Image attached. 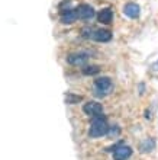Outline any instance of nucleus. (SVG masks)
Listing matches in <instances>:
<instances>
[{
    "label": "nucleus",
    "instance_id": "nucleus-1",
    "mask_svg": "<svg viewBox=\"0 0 158 160\" xmlns=\"http://www.w3.org/2000/svg\"><path fill=\"white\" fill-rule=\"evenodd\" d=\"M109 132V125H108V121L102 115H97L94 117L92 121V125H90V131H89V135L96 138V137H102V135L108 134Z\"/></svg>",
    "mask_w": 158,
    "mask_h": 160
},
{
    "label": "nucleus",
    "instance_id": "nucleus-2",
    "mask_svg": "<svg viewBox=\"0 0 158 160\" xmlns=\"http://www.w3.org/2000/svg\"><path fill=\"white\" fill-rule=\"evenodd\" d=\"M89 32L87 35H84L86 38H92L97 42H108L112 39V34L106 29H84Z\"/></svg>",
    "mask_w": 158,
    "mask_h": 160
},
{
    "label": "nucleus",
    "instance_id": "nucleus-3",
    "mask_svg": "<svg viewBox=\"0 0 158 160\" xmlns=\"http://www.w3.org/2000/svg\"><path fill=\"white\" fill-rule=\"evenodd\" d=\"M94 86H96V92H100V96H103L106 93H109L112 90V80L109 77H100L94 82Z\"/></svg>",
    "mask_w": 158,
    "mask_h": 160
},
{
    "label": "nucleus",
    "instance_id": "nucleus-4",
    "mask_svg": "<svg viewBox=\"0 0 158 160\" xmlns=\"http://www.w3.org/2000/svg\"><path fill=\"white\" fill-rule=\"evenodd\" d=\"M131 154H132V148L129 147V146H122V144H119L117 147H115L113 157H115V160H126L131 157Z\"/></svg>",
    "mask_w": 158,
    "mask_h": 160
},
{
    "label": "nucleus",
    "instance_id": "nucleus-5",
    "mask_svg": "<svg viewBox=\"0 0 158 160\" xmlns=\"http://www.w3.org/2000/svg\"><path fill=\"white\" fill-rule=\"evenodd\" d=\"M83 111L90 117H97L103 112V106H102V103H97V102H89L83 106Z\"/></svg>",
    "mask_w": 158,
    "mask_h": 160
},
{
    "label": "nucleus",
    "instance_id": "nucleus-6",
    "mask_svg": "<svg viewBox=\"0 0 158 160\" xmlns=\"http://www.w3.org/2000/svg\"><path fill=\"white\" fill-rule=\"evenodd\" d=\"M77 15H79L80 19L83 21H89L94 16V9L90 6V4H80L77 8Z\"/></svg>",
    "mask_w": 158,
    "mask_h": 160
},
{
    "label": "nucleus",
    "instance_id": "nucleus-7",
    "mask_svg": "<svg viewBox=\"0 0 158 160\" xmlns=\"http://www.w3.org/2000/svg\"><path fill=\"white\" fill-rule=\"evenodd\" d=\"M79 19V15H77V9H68V10H64L61 12V22L63 23H74L75 21Z\"/></svg>",
    "mask_w": 158,
    "mask_h": 160
},
{
    "label": "nucleus",
    "instance_id": "nucleus-8",
    "mask_svg": "<svg viewBox=\"0 0 158 160\" xmlns=\"http://www.w3.org/2000/svg\"><path fill=\"white\" fill-rule=\"evenodd\" d=\"M87 54H84V52H75V54H71L67 57V61L73 66H83L86 61H87Z\"/></svg>",
    "mask_w": 158,
    "mask_h": 160
},
{
    "label": "nucleus",
    "instance_id": "nucleus-9",
    "mask_svg": "<svg viewBox=\"0 0 158 160\" xmlns=\"http://www.w3.org/2000/svg\"><path fill=\"white\" fill-rule=\"evenodd\" d=\"M123 13H125L128 18H131V19H136V18H139V15H141V9L135 3H128V4H125V8H123Z\"/></svg>",
    "mask_w": 158,
    "mask_h": 160
},
{
    "label": "nucleus",
    "instance_id": "nucleus-10",
    "mask_svg": "<svg viewBox=\"0 0 158 160\" xmlns=\"http://www.w3.org/2000/svg\"><path fill=\"white\" fill-rule=\"evenodd\" d=\"M99 22H102V23H104V25H109L110 22H112L113 19V13L110 9H103V10H100L99 13Z\"/></svg>",
    "mask_w": 158,
    "mask_h": 160
},
{
    "label": "nucleus",
    "instance_id": "nucleus-11",
    "mask_svg": "<svg viewBox=\"0 0 158 160\" xmlns=\"http://www.w3.org/2000/svg\"><path fill=\"white\" fill-rule=\"evenodd\" d=\"M83 99L81 96H79V95H73V93H67L65 95V102L67 103H77V102H80Z\"/></svg>",
    "mask_w": 158,
    "mask_h": 160
},
{
    "label": "nucleus",
    "instance_id": "nucleus-12",
    "mask_svg": "<svg viewBox=\"0 0 158 160\" xmlns=\"http://www.w3.org/2000/svg\"><path fill=\"white\" fill-rule=\"evenodd\" d=\"M99 66H87V67L83 68V73L86 76H92V74H96V73H99Z\"/></svg>",
    "mask_w": 158,
    "mask_h": 160
},
{
    "label": "nucleus",
    "instance_id": "nucleus-13",
    "mask_svg": "<svg viewBox=\"0 0 158 160\" xmlns=\"http://www.w3.org/2000/svg\"><path fill=\"white\" fill-rule=\"evenodd\" d=\"M152 148H154V141H152L151 138L145 140V141L142 143V146H141V150H142V152H145V153L146 152H151Z\"/></svg>",
    "mask_w": 158,
    "mask_h": 160
},
{
    "label": "nucleus",
    "instance_id": "nucleus-14",
    "mask_svg": "<svg viewBox=\"0 0 158 160\" xmlns=\"http://www.w3.org/2000/svg\"><path fill=\"white\" fill-rule=\"evenodd\" d=\"M152 70H158V61L152 64Z\"/></svg>",
    "mask_w": 158,
    "mask_h": 160
}]
</instances>
